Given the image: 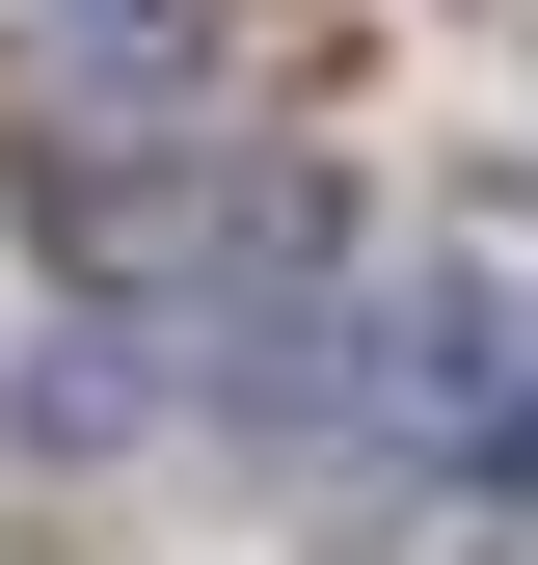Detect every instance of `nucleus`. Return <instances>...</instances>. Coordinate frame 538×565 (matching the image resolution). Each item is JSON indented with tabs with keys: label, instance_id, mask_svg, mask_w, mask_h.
<instances>
[{
	"label": "nucleus",
	"instance_id": "obj_1",
	"mask_svg": "<svg viewBox=\"0 0 538 565\" xmlns=\"http://www.w3.org/2000/svg\"><path fill=\"white\" fill-rule=\"evenodd\" d=\"M28 243L54 297H82L134 377L189 404V431H297V350L351 297V189L297 162V135H134V162H28Z\"/></svg>",
	"mask_w": 538,
	"mask_h": 565
},
{
	"label": "nucleus",
	"instance_id": "obj_2",
	"mask_svg": "<svg viewBox=\"0 0 538 565\" xmlns=\"http://www.w3.org/2000/svg\"><path fill=\"white\" fill-rule=\"evenodd\" d=\"M0 135H28V162L243 135V0H0Z\"/></svg>",
	"mask_w": 538,
	"mask_h": 565
},
{
	"label": "nucleus",
	"instance_id": "obj_3",
	"mask_svg": "<svg viewBox=\"0 0 538 565\" xmlns=\"http://www.w3.org/2000/svg\"><path fill=\"white\" fill-rule=\"evenodd\" d=\"M0 431H28V458H162V431H189V404H162V377H134V350H108V323H54V350H28V377H0Z\"/></svg>",
	"mask_w": 538,
	"mask_h": 565
}]
</instances>
